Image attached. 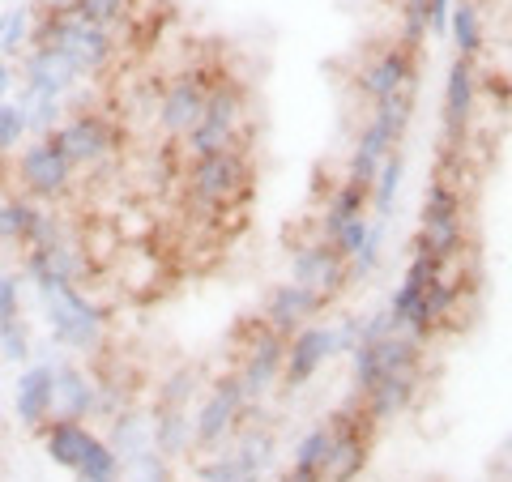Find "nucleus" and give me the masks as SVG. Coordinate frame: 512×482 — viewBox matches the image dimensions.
<instances>
[{"label":"nucleus","mask_w":512,"mask_h":482,"mask_svg":"<svg viewBox=\"0 0 512 482\" xmlns=\"http://www.w3.org/2000/svg\"><path fill=\"white\" fill-rule=\"evenodd\" d=\"M423 380H427V367L423 372H384L359 401L367 406V414H372L376 423H393V419H402L414 401H419Z\"/></svg>","instance_id":"nucleus-19"},{"label":"nucleus","mask_w":512,"mask_h":482,"mask_svg":"<svg viewBox=\"0 0 512 482\" xmlns=\"http://www.w3.org/2000/svg\"><path fill=\"white\" fill-rule=\"evenodd\" d=\"M56 414L94 423V414H99V376L77 363H56Z\"/></svg>","instance_id":"nucleus-20"},{"label":"nucleus","mask_w":512,"mask_h":482,"mask_svg":"<svg viewBox=\"0 0 512 482\" xmlns=\"http://www.w3.org/2000/svg\"><path fill=\"white\" fill-rule=\"evenodd\" d=\"M0 43H5V18H0Z\"/></svg>","instance_id":"nucleus-39"},{"label":"nucleus","mask_w":512,"mask_h":482,"mask_svg":"<svg viewBox=\"0 0 512 482\" xmlns=\"http://www.w3.org/2000/svg\"><path fill=\"white\" fill-rule=\"evenodd\" d=\"M47 137L60 146V154L69 158L77 175L103 171L111 158H116V150H120V128H116V120H107L103 111H94V107L69 111V116H64Z\"/></svg>","instance_id":"nucleus-8"},{"label":"nucleus","mask_w":512,"mask_h":482,"mask_svg":"<svg viewBox=\"0 0 512 482\" xmlns=\"http://www.w3.org/2000/svg\"><path fill=\"white\" fill-rule=\"evenodd\" d=\"M448 39H453V56L478 60L487 47V26H483V9L478 0H457L453 18H448Z\"/></svg>","instance_id":"nucleus-22"},{"label":"nucleus","mask_w":512,"mask_h":482,"mask_svg":"<svg viewBox=\"0 0 512 482\" xmlns=\"http://www.w3.org/2000/svg\"><path fill=\"white\" fill-rule=\"evenodd\" d=\"M77 13L90 18V22H99V26L116 30L128 13H133V0H77Z\"/></svg>","instance_id":"nucleus-31"},{"label":"nucleus","mask_w":512,"mask_h":482,"mask_svg":"<svg viewBox=\"0 0 512 482\" xmlns=\"http://www.w3.org/2000/svg\"><path fill=\"white\" fill-rule=\"evenodd\" d=\"M214 82H218V73H210V69H184L163 86V99H158V128L167 133L171 146L184 141L192 128L201 124Z\"/></svg>","instance_id":"nucleus-11"},{"label":"nucleus","mask_w":512,"mask_h":482,"mask_svg":"<svg viewBox=\"0 0 512 482\" xmlns=\"http://www.w3.org/2000/svg\"><path fill=\"white\" fill-rule=\"evenodd\" d=\"M384 231H389V222L372 218V231H367L363 248L350 256V282H363V278H372V273L380 269V261H384Z\"/></svg>","instance_id":"nucleus-28"},{"label":"nucleus","mask_w":512,"mask_h":482,"mask_svg":"<svg viewBox=\"0 0 512 482\" xmlns=\"http://www.w3.org/2000/svg\"><path fill=\"white\" fill-rule=\"evenodd\" d=\"M355 86L367 99V107H376L393 94H406V90H419V52L406 43H380L372 56H363L359 73H355Z\"/></svg>","instance_id":"nucleus-10"},{"label":"nucleus","mask_w":512,"mask_h":482,"mask_svg":"<svg viewBox=\"0 0 512 482\" xmlns=\"http://www.w3.org/2000/svg\"><path fill=\"white\" fill-rule=\"evenodd\" d=\"M107 444L116 448L120 465L141 457V453H150V448H154V414L141 410V406L120 410L116 419H107Z\"/></svg>","instance_id":"nucleus-21"},{"label":"nucleus","mask_w":512,"mask_h":482,"mask_svg":"<svg viewBox=\"0 0 512 482\" xmlns=\"http://www.w3.org/2000/svg\"><path fill=\"white\" fill-rule=\"evenodd\" d=\"M244 128H248V90L235 77L218 73L201 124L184 141H175V150H180L184 163L205 154H222V150H244Z\"/></svg>","instance_id":"nucleus-4"},{"label":"nucleus","mask_w":512,"mask_h":482,"mask_svg":"<svg viewBox=\"0 0 512 482\" xmlns=\"http://www.w3.org/2000/svg\"><path fill=\"white\" fill-rule=\"evenodd\" d=\"M77 171L73 163L60 154L52 137H30L26 146L13 154V184H22V197L35 201H60L73 188Z\"/></svg>","instance_id":"nucleus-9"},{"label":"nucleus","mask_w":512,"mask_h":482,"mask_svg":"<svg viewBox=\"0 0 512 482\" xmlns=\"http://www.w3.org/2000/svg\"><path fill=\"white\" fill-rule=\"evenodd\" d=\"M30 30H35V13L30 9H9L5 13V43H0V56H18L30 47Z\"/></svg>","instance_id":"nucleus-30"},{"label":"nucleus","mask_w":512,"mask_h":482,"mask_svg":"<svg viewBox=\"0 0 512 482\" xmlns=\"http://www.w3.org/2000/svg\"><path fill=\"white\" fill-rule=\"evenodd\" d=\"M325 457H329V423H316L303 431V440L295 444V470L299 474H308L320 482V470H325Z\"/></svg>","instance_id":"nucleus-27"},{"label":"nucleus","mask_w":512,"mask_h":482,"mask_svg":"<svg viewBox=\"0 0 512 482\" xmlns=\"http://www.w3.org/2000/svg\"><path fill=\"white\" fill-rule=\"evenodd\" d=\"M461 163H466V150H444L440 167L427 184L419 235H414V244L440 256L444 265H461L470 252V197L461 188Z\"/></svg>","instance_id":"nucleus-1"},{"label":"nucleus","mask_w":512,"mask_h":482,"mask_svg":"<svg viewBox=\"0 0 512 482\" xmlns=\"http://www.w3.org/2000/svg\"><path fill=\"white\" fill-rule=\"evenodd\" d=\"M13 86H18V69H13L9 56H0V99H9Z\"/></svg>","instance_id":"nucleus-37"},{"label":"nucleus","mask_w":512,"mask_h":482,"mask_svg":"<svg viewBox=\"0 0 512 482\" xmlns=\"http://www.w3.org/2000/svg\"><path fill=\"white\" fill-rule=\"evenodd\" d=\"M244 406H248V397H244L239 376L235 372L218 376L210 384V393L201 397V406L192 410V453H201V457L222 453L244 431Z\"/></svg>","instance_id":"nucleus-7"},{"label":"nucleus","mask_w":512,"mask_h":482,"mask_svg":"<svg viewBox=\"0 0 512 482\" xmlns=\"http://www.w3.org/2000/svg\"><path fill=\"white\" fill-rule=\"evenodd\" d=\"M39 308L52 337L69 350H82V355H94L107 342V308L99 299H90L77 282H60L39 291Z\"/></svg>","instance_id":"nucleus-5"},{"label":"nucleus","mask_w":512,"mask_h":482,"mask_svg":"<svg viewBox=\"0 0 512 482\" xmlns=\"http://www.w3.org/2000/svg\"><path fill=\"white\" fill-rule=\"evenodd\" d=\"M13 410L18 419L39 431L47 419H56V363H26L13 389Z\"/></svg>","instance_id":"nucleus-18"},{"label":"nucleus","mask_w":512,"mask_h":482,"mask_svg":"<svg viewBox=\"0 0 512 482\" xmlns=\"http://www.w3.org/2000/svg\"><path fill=\"white\" fill-rule=\"evenodd\" d=\"M329 359H338V346H333V325H308L286 337V359H282V389H308L320 376V367Z\"/></svg>","instance_id":"nucleus-15"},{"label":"nucleus","mask_w":512,"mask_h":482,"mask_svg":"<svg viewBox=\"0 0 512 482\" xmlns=\"http://www.w3.org/2000/svg\"><path fill=\"white\" fill-rule=\"evenodd\" d=\"M22 282H26L22 273H5L0 278V325L22 316Z\"/></svg>","instance_id":"nucleus-34"},{"label":"nucleus","mask_w":512,"mask_h":482,"mask_svg":"<svg viewBox=\"0 0 512 482\" xmlns=\"http://www.w3.org/2000/svg\"><path fill=\"white\" fill-rule=\"evenodd\" d=\"M197 397V372H175L163 380V389H158V406H184Z\"/></svg>","instance_id":"nucleus-33"},{"label":"nucleus","mask_w":512,"mask_h":482,"mask_svg":"<svg viewBox=\"0 0 512 482\" xmlns=\"http://www.w3.org/2000/svg\"><path fill=\"white\" fill-rule=\"evenodd\" d=\"M453 5L457 0H427V22H431V35H448V18H453Z\"/></svg>","instance_id":"nucleus-36"},{"label":"nucleus","mask_w":512,"mask_h":482,"mask_svg":"<svg viewBox=\"0 0 512 482\" xmlns=\"http://www.w3.org/2000/svg\"><path fill=\"white\" fill-rule=\"evenodd\" d=\"M325 423H329V457H325V470H320V482H355L376 453L380 423L367 414L359 397L338 406Z\"/></svg>","instance_id":"nucleus-6"},{"label":"nucleus","mask_w":512,"mask_h":482,"mask_svg":"<svg viewBox=\"0 0 512 482\" xmlns=\"http://www.w3.org/2000/svg\"><path fill=\"white\" fill-rule=\"evenodd\" d=\"M120 474H124V482H175L171 478V457H163L158 448H150V453H141L133 461H124Z\"/></svg>","instance_id":"nucleus-29"},{"label":"nucleus","mask_w":512,"mask_h":482,"mask_svg":"<svg viewBox=\"0 0 512 482\" xmlns=\"http://www.w3.org/2000/svg\"><path fill=\"white\" fill-rule=\"evenodd\" d=\"M320 312H325V299H320L316 291H308V286H299V282H278L274 291L265 295L261 320H265V325L274 329V333L291 337V333H299V329L316 325Z\"/></svg>","instance_id":"nucleus-17"},{"label":"nucleus","mask_w":512,"mask_h":482,"mask_svg":"<svg viewBox=\"0 0 512 482\" xmlns=\"http://www.w3.org/2000/svg\"><path fill=\"white\" fill-rule=\"evenodd\" d=\"M39 9H77V0H39Z\"/></svg>","instance_id":"nucleus-38"},{"label":"nucleus","mask_w":512,"mask_h":482,"mask_svg":"<svg viewBox=\"0 0 512 482\" xmlns=\"http://www.w3.org/2000/svg\"><path fill=\"white\" fill-rule=\"evenodd\" d=\"M478 94H483V77H478V60L453 56L444 77V150H461L470 141V128L478 116Z\"/></svg>","instance_id":"nucleus-13"},{"label":"nucleus","mask_w":512,"mask_h":482,"mask_svg":"<svg viewBox=\"0 0 512 482\" xmlns=\"http://www.w3.org/2000/svg\"><path fill=\"white\" fill-rule=\"evenodd\" d=\"M64 227L56 214L43 210V201L35 197H0V244H13V248H35V244H47L56 239Z\"/></svg>","instance_id":"nucleus-16"},{"label":"nucleus","mask_w":512,"mask_h":482,"mask_svg":"<svg viewBox=\"0 0 512 482\" xmlns=\"http://www.w3.org/2000/svg\"><path fill=\"white\" fill-rule=\"evenodd\" d=\"M265 474L261 470H252V465L235 453V448L227 444L222 453L214 457H201L197 465V482H261Z\"/></svg>","instance_id":"nucleus-25"},{"label":"nucleus","mask_w":512,"mask_h":482,"mask_svg":"<svg viewBox=\"0 0 512 482\" xmlns=\"http://www.w3.org/2000/svg\"><path fill=\"white\" fill-rule=\"evenodd\" d=\"M35 436L43 444V453L52 457L60 470H69L77 482H103V478L120 474L116 448H111L103 431H94L90 423L60 419V414H56V419H47Z\"/></svg>","instance_id":"nucleus-3"},{"label":"nucleus","mask_w":512,"mask_h":482,"mask_svg":"<svg viewBox=\"0 0 512 482\" xmlns=\"http://www.w3.org/2000/svg\"><path fill=\"white\" fill-rule=\"evenodd\" d=\"M291 282L308 286L325 303H333L350 286V265L342 252H333L329 239L312 235V239H299L291 252Z\"/></svg>","instance_id":"nucleus-14"},{"label":"nucleus","mask_w":512,"mask_h":482,"mask_svg":"<svg viewBox=\"0 0 512 482\" xmlns=\"http://www.w3.org/2000/svg\"><path fill=\"white\" fill-rule=\"evenodd\" d=\"M0 359H13V363H30V329L26 320H5L0 325Z\"/></svg>","instance_id":"nucleus-32"},{"label":"nucleus","mask_w":512,"mask_h":482,"mask_svg":"<svg viewBox=\"0 0 512 482\" xmlns=\"http://www.w3.org/2000/svg\"><path fill=\"white\" fill-rule=\"evenodd\" d=\"M402 180H406V158H402V150H393L372 180V218H384V222L393 218V210H397L393 201H397V192H402Z\"/></svg>","instance_id":"nucleus-24"},{"label":"nucleus","mask_w":512,"mask_h":482,"mask_svg":"<svg viewBox=\"0 0 512 482\" xmlns=\"http://www.w3.org/2000/svg\"><path fill=\"white\" fill-rule=\"evenodd\" d=\"M252 163L244 150H222L184 163V205L197 218H222V210L248 201Z\"/></svg>","instance_id":"nucleus-2"},{"label":"nucleus","mask_w":512,"mask_h":482,"mask_svg":"<svg viewBox=\"0 0 512 482\" xmlns=\"http://www.w3.org/2000/svg\"><path fill=\"white\" fill-rule=\"evenodd\" d=\"M282 359H286V337L269 329L265 320H256L252 337L239 346V367H235L248 401H265L274 389H282Z\"/></svg>","instance_id":"nucleus-12"},{"label":"nucleus","mask_w":512,"mask_h":482,"mask_svg":"<svg viewBox=\"0 0 512 482\" xmlns=\"http://www.w3.org/2000/svg\"><path fill=\"white\" fill-rule=\"evenodd\" d=\"M154 448L171 461L192 453V419L184 406H154Z\"/></svg>","instance_id":"nucleus-23"},{"label":"nucleus","mask_w":512,"mask_h":482,"mask_svg":"<svg viewBox=\"0 0 512 482\" xmlns=\"http://www.w3.org/2000/svg\"><path fill=\"white\" fill-rule=\"evenodd\" d=\"M363 337V316H342L338 325H333V346H338V355H355Z\"/></svg>","instance_id":"nucleus-35"},{"label":"nucleus","mask_w":512,"mask_h":482,"mask_svg":"<svg viewBox=\"0 0 512 482\" xmlns=\"http://www.w3.org/2000/svg\"><path fill=\"white\" fill-rule=\"evenodd\" d=\"M26 137H30V120L22 99H0V171H9L5 158L18 154L26 146Z\"/></svg>","instance_id":"nucleus-26"}]
</instances>
